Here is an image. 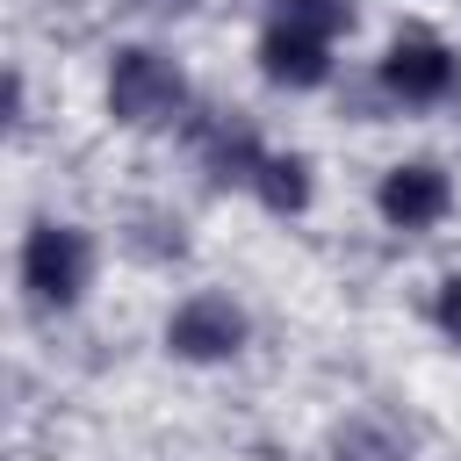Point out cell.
Segmentation results:
<instances>
[{"label": "cell", "instance_id": "obj_5", "mask_svg": "<svg viewBox=\"0 0 461 461\" xmlns=\"http://www.w3.org/2000/svg\"><path fill=\"white\" fill-rule=\"evenodd\" d=\"M375 209H382V223H396V230H432V223L454 209V180H447L432 158L389 166L382 187H375Z\"/></svg>", "mask_w": 461, "mask_h": 461}, {"label": "cell", "instance_id": "obj_10", "mask_svg": "<svg viewBox=\"0 0 461 461\" xmlns=\"http://www.w3.org/2000/svg\"><path fill=\"white\" fill-rule=\"evenodd\" d=\"M339 461H403V447L382 425H353V432H339Z\"/></svg>", "mask_w": 461, "mask_h": 461}, {"label": "cell", "instance_id": "obj_1", "mask_svg": "<svg viewBox=\"0 0 461 461\" xmlns=\"http://www.w3.org/2000/svg\"><path fill=\"white\" fill-rule=\"evenodd\" d=\"M180 108H187V79H180V65L166 50H151V43L115 50V65H108V115L122 130L180 122Z\"/></svg>", "mask_w": 461, "mask_h": 461}, {"label": "cell", "instance_id": "obj_4", "mask_svg": "<svg viewBox=\"0 0 461 461\" xmlns=\"http://www.w3.org/2000/svg\"><path fill=\"white\" fill-rule=\"evenodd\" d=\"M166 346L180 353V360H230L238 346H245V310L230 303V295H187L173 317H166Z\"/></svg>", "mask_w": 461, "mask_h": 461}, {"label": "cell", "instance_id": "obj_8", "mask_svg": "<svg viewBox=\"0 0 461 461\" xmlns=\"http://www.w3.org/2000/svg\"><path fill=\"white\" fill-rule=\"evenodd\" d=\"M252 194H259L274 216H303V209H310V158H295V151H267L259 173H252Z\"/></svg>", "mask_w": 461, "mask_h": 461}, {"label": "cell", "instance_id": "obj_12", "mask_svg": "<svg viewBox=\"0 0 461 461\" xmlns=\"http://www.w3.org/2000/svg\"><path fill=\"white\" fill-rule=\"evenodd\" d=\"M130 7H144V14H187L194 0H130Z\"/></svg>", "mask_w": 461, "mask_h": 461}, {"label": "cell", "instance_id": "obj_9", "mask_svg": "<svg viewBox=\"0 0 461 461\" xmlns=\"http://www.w3.org/2000/svg\"><path fill=\"white\" fill-rule=\"evenodd\" d=\"M353 14H360L353 0H274V29H295V36H317V43L346 36Z\"/></svg>", "mask_w": 461, "mask_h": 461}, {"label": "cell", "instance_id": "obj_11", "mask_svg": "<svg viewBox=\"0 0 461 461\" xmlns=\"http://www.w3.org/2000/svg\"><path fill=\"white\" fill-rule=\"evenodd\" d=\"M432 317H439V331L461 346V274H447V281H439V303H432Z\"/></svg>", "mask_w": 461, "mask_h": 461}, {"label": "cell", "instance_id": "obj_6", "mask_svg": "<svg viewBox=\"0 0 461 461\" xmlns=\"http://www.w3.org/2000/svg\"><path fill=\"white\" fill-rule=\"evenodd\" d=\"M187 137H194V158H202V173L216 187H252V173H259L267 151H259V137H252L245 115H194Z\"/></svg>", "mask_w": 461, "mask_h": 461}, {"label": "cell", "instance_id": "obj_2", "mask_svg": "<svg viewBox=\"0 0 461 461\" xmlns=\"http://www.w3.org/2000/svg\"><path fill=\"white\" fill-rule=\"evenodd\" d=\"M94 281V238L79 223H36L22 238V288L36 310H72Z\"/></svg>", "mask_w": 461, "mask_h": 461}, {"label": "cell", "instance_id": "obj_3", "mask_svg": "<svg viewBox=\"0 0 461 461\" xmlns=\"http://www.w3.org/2000/svg\"><path fill=\"white\" fill-rule=\"evenodd\" d=\"M461 86V58L432 36V29H403L389 50H382V94L403 101V108H432Z\"/></svg>", "mask_w": 461, "mask_h": 461}, {"label": "cell", "instance_id": "obj_7", "mask_svg": "<svg viewBox=\"0 0 461 461\" xmlns=\"http://www.w3.org/2000/svg\"><path fill=\"white\" fill-rule=\"evenodd\" d=\"M259 72H267L274 86H324V79H331V43L267 22V36H259Z\"/></svg>", "mask_w": 461, "mask_h": 461}]
</instances>
